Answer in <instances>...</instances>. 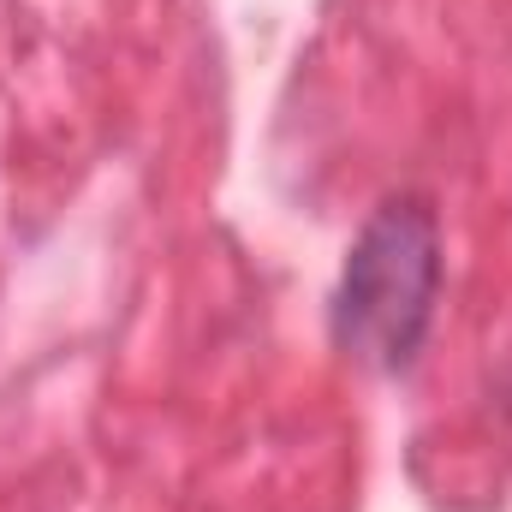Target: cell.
<instances>
[{
  "mask_svg": "<svg viewBox=\"0 0 512 512\" xmlns=\"http://www.w3.org/2000/svg\"><path fill=\"white\" fill-rule=\"evenodd\" d=\"M441 298V221L429 197H387L346 251L334 346L364 370H411Z\"/></svg>",
  "mask_w": 512,
  "mask_h": 512,
  "instance_id": "obj_1",
  "label": "cell"
}]
</instances>
